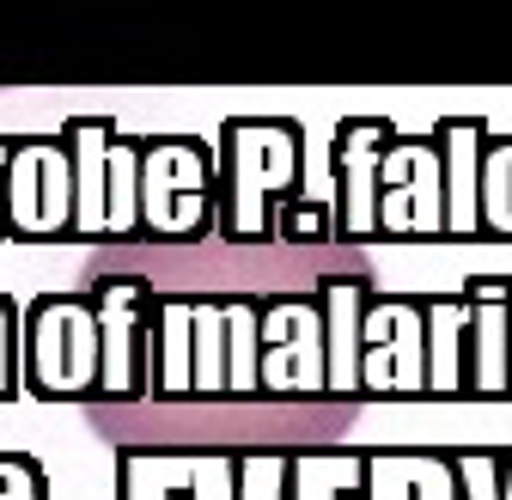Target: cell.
I'll use <instances>...</instances> for the list:
<instances>
[{
    "label": "cell",
    "mask_w": 512,
    "mask_h": 500,
    "mask_svg": "<svg viewBox=\"0 0 512 500\" xmlns=\"http://www.w3.org/2000/svg\"><path fill=\"white\" fill-rule=\"evenodd\" d=\"M116 500H360V458L330 452H116Z\"/></svg>",
    "instance_id": "cell-1"
},
{
    "label": "cell",
    "mask_w": 512,
    "mask_h": 500,
    "mask_svg": "<svg viewBox=\"0 0 512 500\" xmlns=\"http://www.w3.org/2000/svg\"><path fill=\"white\" fill-rule=\"evenodd\" d=\"M299 129L281 116L269 122H226L214 147V238L226 244H269L281 208L299 196Z\"/></svg>",
    "instance_id": "cell-2"
},
{
    "label": "cell",
    "mask_w": 512,
    "mask_h": 500,
    "mask_svg": "<svg viewBox=\"0 0 512 500\" xmlns=\"http://www.w3.org/2000/svg\"><path fill=\"white\" fill-rule=\"evenodd\" d=\"M19 385L43 403H98L104 397V318L98 299L37 293L19 311Z\"/></svg>",
    "instance_id": "cell-3"
},
{
    "label": "cell",
    "mask_w": 512,
    "mask_h": 500,
    "mask_svg": "<svg viewBox=\"0 0 512 500\" xmlns=\"http://www.w3.org/2000/svg\"><path fill=\"white\" fill-rule=\"evenodd\" d=\"M74 165V232L104 244H141V141L116 135V122L80 116L61 129Z\"/></svg>",
    "instance_id": "cell-4"
},
{
    "label": "cell",
    "mask_w": 512,
    "mask_h": 500,
    "mask_svg": "<svg viewBox=\"0 0 512 500\" xmlns=\"http://www.w3.org/2000/svg\"><path fill=\"white\" fill-rule=\"evenodd\" d=\"M214 238V153L189 135L141 141V244Z\"/></svg>",
    "instance_id": "cell-5"
},
{
    "label": "cell",
    "mask_w": 512,
    "mask_h": 500,
    "mask_svg": "<svg viewBox=\"0 0 512 500\" xmlns=\"http://www.w3.org/2000/svg\"><path fill=\"white\" fill-rule=\"evenodd\" d=\"M74 232V165L61 135H13L0 171V238H68Z\"/></svg>",
    "instance_id": "cell-6"
},
{
    "label": "cell",
    "mask_w": 512,
    "mask_h": 500,
    "mask_svg": "<svg viewBox=\"0 0 512 500\" xmlns=\"http://www.w3.org/2000/svg\"><path fill=\"white\" fill-rule=\"evenodd\" d=\"M0 500H49L43 464L31 452H0Z\"/></svg>",
    "instance_id": "cell-7"
},
{
    "label": "cell",
    "mask_w": 512,
    "mask_h": 500,
    "mask_svg": "<svg viewBox=\"0 0 512 500\" xmlns=\"http://www.w3.org/2000/svg\"><path fill=\"white\" fill-rule=\"evenodd\" d=\"M25 391L19 385V311L13 299H0V397H13Z\"/></svg>",
    "instance_id": "cell-8"
},
{
    "label": "cell",
    "mask_w": 512,
    "mask_h": 500,
    "mask_svg": "<svg viewBox=\"0 0 512 500\" xmlns=\"http://www.w3.org/2000/svg\"><path fill=\"white\" fill-rule=\"evenodd\" d=\"M7 153H13V135H0V171H7Z\"/></svg>",
    "instance_id": "cell-9"
}]
</instances>
